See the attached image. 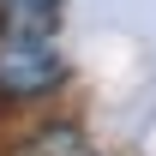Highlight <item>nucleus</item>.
I'll list each match as a JSON object with an SVG mask.
<instances>
[{
    "label": "nucleus",
    "mask_w": 156,
    "mask_h": 156,
    "mask_svg": "<svg viewBox=\"0 0 156 156\" xmlns=\"http://www.w3.org/2000/svg\"><path fill=\"white\" fill-rule=\"evenodd\" d=\"M66 78H72V60L60 54L54 36H6L0 42V108L42 102Z\"/></svg>",
    "instance_id": "1"
},
{
    "label": "nucleus",
    "mask_w": 156,
    "mask_h": 156,
    "mask_svg": "<svg viewBox=\"0 0 156 156\" xmlns=\"http://www.w3.org/2000/svg\"><path fill=\"white\" fill-rule=\"evenodd\" d=\"M66 0H0V42L6 36H54Z\"/></svg>",
    "instance_id": "2"
},
{
    "label": "nucleus",
    "mask_w": 156,
    "mask_h": 156,
    "mask_svg": "<svg viewBox=\"0 0 156 156\" xmlns=\"http://www.w3.org/2000/svg\"><path fill=\"white\" fill-rule=\"evenodd\" d=\"M18 156H84V126L78 120H48L18 144Z\"/></svg>",
    "instance_id": "3"
},
{
    "label": "nucleus",
    "mask_w": 156,
    "mask_h": 156,
    "mask_svg": "<svg viewBox=\"0 0 156 156\" xmlns=\"http://www.w3.org/2000/svg\"><path fill=\"white\" fill-rule=\"evenodd\" d=\"M84 156H90V150H84Z\"/></svg>",
    "instance_id": "4"
}]
</instances>
